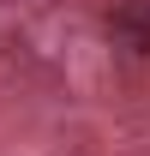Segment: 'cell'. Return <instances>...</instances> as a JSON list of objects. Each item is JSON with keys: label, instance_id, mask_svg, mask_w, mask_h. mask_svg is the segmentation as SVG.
<instances>
[{"label": "cell", "instance_id": "obj_1", "mask_svg": "<svg viewBox=\"0 0 150 156\" xmlns=\"http://www.w3.org/2000/svg\"><path fill=\"white\" fill-rule=\"evenodd\" d=\"M108 42L126 54H150V0H120L108 12Z\"/></svg>", "mask_w": 150, "mask_h": 156}, {"label": "cell", "instance_id": "obj_2", "mask_svg": "<svg viewBox=\"0 0 150 156\" xmlns=\"http://www.w3.org/2000/svg\"><path fill=\"white\" fill-rule=\"evenodd\" d=\"M0 6H18V0H0Z\"/></svg>", "mask_w": 150, "mask_h": 156}]
</instances>
